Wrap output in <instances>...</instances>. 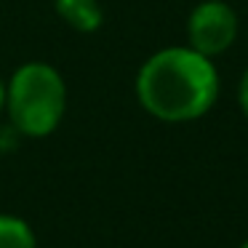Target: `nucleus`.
Instances as JSON below:
<instances>
[{"mask_svg":"<svg viewBox=\"0 0 248 248\" xmlns=\"http://www.w3.org/2000/svg\"><path fill=\"white\" fill-rule=\"evenodd\" d=\"M237 38V14L224 0H203L187 19L189 48L203 56H219Z\"/></svg>","mask_w":248,"mask_h":248,"instance_id":"nucleus-3","label":"nucleus"},{"mask_svg":"<svg viewBox=\"0 0 248 248\" xmlns=\"http://www.w3.org/2000/svg\"><path fill=\"white\" fill-rule=\"evenodd\" d=\"M240 248H248V240H246V243H243V246H240Z\"/></svg>","mask_w":248,"mask_h":248,"instance_id":"nucleus-8","label":"nucleus"},{"mask_svg":"<svg viewBox=\"0 0 248 248\" xmlns=\"http://www.w3.org/2000/svg\"><path fill=\"white\" fill-rule=\"evenodd\" d=\"M139 104L157 120H198L216 104L219 72L208 56L189 46H173L152 54L136 75Z\"/></svg>","mask_w":248,"mask_h":248,"instance_id":"nucleus-1","label":"nucleus"},{"mask_svg":"<svg viewBox=\"0 0 248 248\" xmlns=\"http://www.w3.org/2000/svg\"><path fill=\"white\" fill-rule=\"evenodd\" d=\"M54 6L59 19L70 24L75 32L91 35L104 22V11L99 6V0H54Z\"/></svg>","mask_w":248,"mask_h":248,"instance_id":"nucleus-4","label":"nucleus"},{"mask_svg":"<svg viewBox=\"0 0 248 248\" xmlns=\"http://www.w3.org/2000/svg\"><path fill=\"white\" fill-rule=\"evenodd\" d=\"M237 99H240V107H243V112H246V118H248V70L243 72V78H240V91H237Z\"/></svg>","mask_w":248,"mask_h":248,"instance_id":"nucleus-6","label":"nucleus"},{"mask_svg":"<svg viewBox=\"0 0 248 248\" xmlns=\"http://www.w3.org/2000/svg\"><path fill=\"white\" fill-rule=\"evenodd\" d=\"M0 248H35V235L27 221L0 216Z\"/></svg>","mask_w":248,"mask_h":248,"instance_id":"nucleus-5","label":"nucleus"},{"mask_svg":"<svg viewBox=\"0 0 248 248\" xmlns=\"http://www.w3.org/2000/svg\"><path fill=\"white\" fill-rule=\"evenodd\" d=\"M6 107L14 128L24 136H48L67 109L64 78L46 62H27L6 86Z\"/></svg>","mask_w":248,"mask_h":248,"instance_id":"nucleus-2","label":"nucleus"},{"mask_svg":"<svg viewBox=\"0 0 248 248\" xmlns=\"http://www.w3.org/2000/svg\"><path fill=\"white\" fill-rule=\"evenodd\" d=\"M6 107V83L0 80V109Z\"/></svg>","mask_w":248,"mask_h":248,"instance_id":"nucleus-7","label":"nucleus"}]
</instances>
